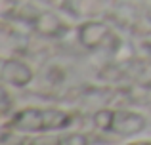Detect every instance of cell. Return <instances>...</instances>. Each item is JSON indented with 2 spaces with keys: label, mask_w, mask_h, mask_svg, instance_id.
I'll return each mask as SVG.
<instances>
[{
  "label": "cell",
  "mask_w": 151,
  "mask_h": 145,
  "mask_svg": "<svg viewBox=\"0 0 151 145\" xmlns=\"http://www.w3.org/2000/svg\"><path fill=\"white\" fill-rule=\"evenodd\" d=\"M77 120V115L58 107H23L6 122V128L21 134H52L67 130Z\"/></svg>",
  "instance_id": "cell-1"
},
{
  "label": "cell",
  "mask_w": 151,
  "mask_h": 145,
  "mask_svg": "<svg viewBox=\"0 0 151 145\" xmlns=\"http://www.w3.org/2000/svg\"><path fill=\"white\" fill-rule=\"evenodd\" d=\"M92 122L98 130L113 136H122V138H132L145 130L144 115L124 111V109H101L94 113Z\"/></svg>",
  "instance_id": "cell-2"
},
{
  "label": "cell",
  "mask_w": 151,
  "mask_h": 145,
  "mask_svg": "<svg viewBox=\"0 0 151 145\" xmlns=\"http://www.w3.org/2000/svg\"><path fill=\"white\" fill-rule=\"evenodd\" d=\"M77 34H78V42L88 50H109L111 52L119 44V38L113 33V29L101 21L82 23L78 27Z\"/></svg>",
  "instance_id": "cell-3"
},
{
  "label": "cell",
  "mask_w": 151,
  "mask_h": 145,
  "mask_svg": "<svg viewBox=\"0 0 151 145\" xmlns=\"http://www.w3.org/2000/svg\"><path fill=\"white\" fill-rule=\"evenodd\" d=\"M0 74H2V82L6 86H14V88H25L33 80V69L21 59L15 57H6L2 59V67H0Z\"/></svg>",
  "instance_id": "cell-4"
},
{
  "label": "cell",
  "mask_w": 151,
  "mask_h": 145,
  "mask_svg": "<svg viewBox=\"0 0 151 145\" xmlns=\"http://www.w3.org/2000/svg\"><path fill=\"white\" fill-rule=\"evenodd\" d=\"M31 145H90L88 138L84 134H65L61 138H46V139H37V141H31Z\"/></svg>",
  "instance_id": "cell-5"
},
{
  "label": "cell",
  "mask_w": 151,
  "mask_h": 145,
  "mask_svg": "<svg viewBox=\"0 0 151 145\" xmlns=\"http://www.w3.org/2000/svg\"><path fill=\"white\" fill-rule=\"evenodd\" d=\"M128 145H151V139H140V141H134V143H128Z\"/></svg>",
  "instance_id": "cell-6"
}]
</instances>
